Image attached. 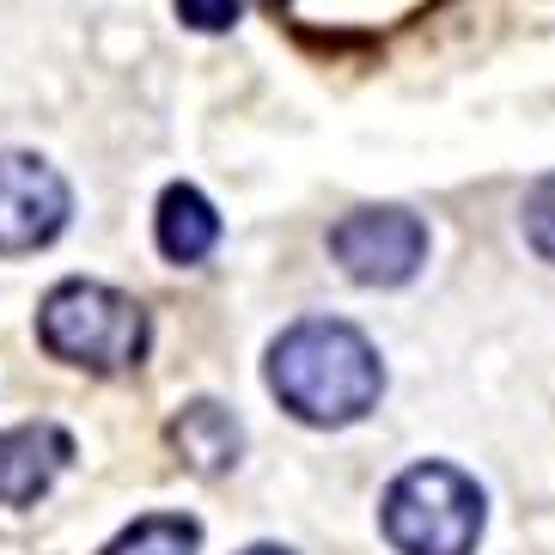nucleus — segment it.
<instances>
[{
  "mask_svg": "<svg viewBox=\"0 0 555 555\" xmlns=\"http://www.w3.org/2000/svg\"><path fill=\"white\" fill-rule=\"evenodd\" d=\"M74 440L55 422H25L0 434V506H31L67 470Z\"/></svg>",
  "mask_w": 555,
  "mask_h": 555,
  "instance_id": "obj_6",
  "label": "nucleus"
},
{
  "mask_svg": "<svg viewBox=\"0 0 555 555\" xmlns=\"http://www.w3.org/2000/svg\"><path fill=\"white\" fill-rule=\"evenodd\" d=\"M269 391L306 427H354L378 409V348L343 318H299L269 343Z\"/></svg>",
  "mask_w": 555,
  "mask_h": 555,
  "instance_id": "obj_1",
  "label": "nucleus"
},
{
  "mask_svg": "<svg viewBox=\"0 0 555 555\" xmlns=\"http://www.w3.org/2000/svg\"><path fill=\"white\" fill-rule=\"evenodd\" d=\"M171 7L190 31H232L238 13H245V0H171Z\"/></svg>",
  "mask_w": 555,
  "mask_h": 555,
  "instance_id": "obj_11",
  "label": "nucleus"
},
{
  "mask_svg": "<svg viewBox=\"0 0 555 555\" xmlns=\"http://www.w3.org/2000/svg\"><path fill=\"white\" fill-rule=\"evenodd\" d=\"M245 555H294V550H281V543H250Z\"/></svg>",
  "mask_w": 555,
  "mask_h": 555,
  "instance_id": "obj_12",
  "label": "nucleus"
},
{
  "mask_svg": "<svg viewBox=\"0 0 555 555\" xmlns=\"http://www.w3.org/2000/svg\"><path fill=\"white\" fill-rule=\"evenodd\" d=\"M330 257L360 287H403L427 262V227L409 208H354L330 227Z\"/></svg>",
  "mask_w": 555,
  "mask_h": 555,
  "instance_id": "obj_4",
  "label": "nucleus"
},
{
  "mask_svg": "<svg viewBox=\"0 0 555 555\" xmlns=\"http://www.w3.org/2000/svg\"><path fill=\"white\" fill-rule=\"evenodd\" d=\"M153 238L171 262H202L220 245V214L196 183H171L159 196V214H153Z\"/></svg>",
  "mask_w": 555,
  "mask_h": 555,
  "instance_id": "obj_8",
  "label": "nucleus"
},
{
  "mask_svg": "<svg viewBox=\"0 0 555 555\" xmlns=\"http://www.w3.org/2000/svg\"><path fill=\"white\" fill-rule=\"evenodd\" d=\"M67 178L37 153H0V257L43 250L67 227Z\"/></svg>",
  "mask_w": 555,
  "mask_h": 555,
  "instance_id": "obj_5",
  "label": "nucleus"
},
{
  "mask_svg": "<svg viewBox=\"0 0 555 555\" xmlns=\"http://www.w3.org/2000/svg\"><path fill=\"white\" fill-rule=\"evenodd\" d=\"M37 336L55 360L80 366V373H129L147 360V311L122 287L104 281H62L50 287L37 311Z\"/></svg>",
  "mask_w": 555,
  "mask_h": 555,
  "instance_id": "obj_2",
  "label": "nucleus"
},
{
  "mask_svg": "<svg viewBox=\"0 0 555 555\" xmlns=\"http://www.w3.org/2000/svg\"><path fill=\"white\" fill-rule=\"evenodd\" d=\"M519 227H525V245L538 250L543 262H555V171H550V178H538L531 190H525V214H519Z\"/></svg>",
  "mask_w": 555,
  "mask_h": 555,
  "instance_id": "obj_10",
  "label": "nucleus"
},
{
  "mask_svg": "<svg viewBox=\"0 0 555 555\" xmlns=\"http://www.w3.org/2000/svg\"><path fill=\"white\" fill-rule=\"evenodd\" d=\"M171 446H178V457L196 476H227L238 464V452H245V427L214 397H196V403H183L171 415Z\"/></svg>",
  "mask_w": 555,
  "mask_h": 555,
  "instance_id": "obj_7",
  "label": "nucleus"
},
{
  "mask_svg": "<svg viewBox=\"0 0 555 555\" xmlns=\"http://www.w3.org/2000/svg\"><path fill=\"white\" fill-rule=\"evenodd\" d=\"M196 550H202L196 519H183V513H147L129 531H116L99 555H196Z\"/></svg>",
  "mask_w": 555,
  "mask_h": 555,
  "instance_id": "obj_9",
  "label": "nucleus"
},
{
  "mask_svg": "<svg viewBox=\"0 0 555 555\" xmlns=\"http://www.w3.org/2000/svg\"><path fill=\"white\" fill-rule=\"evenodd\" d=\"M489 501L457 464H409L385 489V538L397 555H476Z\"/></svg>",
  "mask_w": 555,
  "mask_h": 555,
  "instance_id": "obj_3",
  "label": "nucleus"
}]
</instances>
